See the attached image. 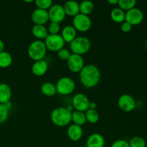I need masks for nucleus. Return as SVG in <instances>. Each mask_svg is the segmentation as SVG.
I'll use <instances>...</instances> for the list:
<instances>
[{"label":"nucleus","instance_id":"nucleus-1","mask_svg":"<svg viewBox=\"0 0 147 147\" xmlns=\"http://www.w3.org/2000/svg\"><path fill=\"white\" fill-rule=\"evenodd\" d=\"M100 71L97 66L95 65L90 64L84 66L81 71L79 73V78L80 83L87 88H94L100 82Z\"/></svg>","mask_w":147,"mask_h":147},{"label":"nucleus","instance_id":"nucleus-2","mask_svg":"<svg viewBox=\"0 0 147 147\" xmlns=\"http://www.w3.org/2000/svg\"><path fill=\"white\" fill-rule=\"evenodd\" d=\"M50 119L56 126L65 127L72 121V111L67 107L55 108L51 112Z\"/></svg>","mask_w":147,"mask_h":147},{"label":"nucleus","instance_id":"nucleus-3","mask_svg":"<svg viewBox=\"0 0 147 147\" xmlns=\"http://www.w3.org/2000/svg\"><path fill=\"white\" fill-rule=\"evenodd\" d=\"M47 50L44 41L37 40L30 43L27 48V54L30 59L35 62L43 60L46 55Z\"/></svg>","mask_w":147,"mask_h":147},{"label":"nucleus","instance_id":"nucleus-4","mask_svg":"<svg viewBox=\"0 0 147 147\" xmlns=\"http://www.w3.org/2000/svg\"><path fill=\"white\" fill-rule=\"evenodd\" d=\"M70 47L73 53L83 55L90 50L91 42L86 37H76V38L70 43Z\"/></svg>","mask_w":147,"mask_h":147},{"label":"nucleus","instance_id":"nucleus-5","mask_svg":"<svg viewBox=\"0 0 147 147\" xmlns=\"http://www.w3.org/2000/svg\"><path fill=\"white\" fill-rule=\"evenodd\" d=\"M57 93L62 96H67L73 93L76 89V83L70 77L60 78L55 85Z\"/></svg>","mask_w":147,"mask_h":147},{"label":"nucleus","instance_id":"nucleus-6","mask_svg":"<svg viewBox=\"0 0 147 147\" xmlns=\"http://www.w3.org/2000/svg\"><path fill=\"white\" fill-rule=\"evenodd\" d=\"M73 26L76 31L80 32H86L90 30L92 26V21L89 16L79 13L73 19Z\"/></svg>","mask_w":147,"mask_h":147},{"label":"nucleus","instance_id":"nucleus-7","mask_svg":"<svg viewBox=\"0 0 147 147\" xmlns=\"http://www.w3.org/2000/svg\"><path fill=\"white\" fill-rule=\"evenodd\" d=\"M44 42L47 50L51 52H57V53L60 50L64 48L65 44L63 37L59 34H48L47 37L45 39Z\"/></svg>","mask_w":147,"mask_h":147},{"label":"nucleus","instance_id":"nucleus-8","mask_svg":"<svg viewBox=\"0 0 147 147\" xmlns=\"http://www.w3.org/2000/svg\"><path fill=\"white\" fill-rule=\"evenodd\" d=\"M49 20L52 22H57L60 24L65 18V12L63 7L60 4H54L47 10Z\"/></svg>","mask_w":147,"mask_h":147},{"label":"nucleus","instance_id":"nucleus-9","mask_svg":"<svg viewBox=\"0 0 147 147\" xmlns=\"http://www.w3.org/2000/svg\"><path fill=\"white\" fill-rule=\"evenodd\" d=\"M144 15L140 9L134 8L126 11L125 14V22L129 23L131 26L138 25L143 22Z\"/></svg>","mask_w":147,"mask_h":147},{"label":"nucleus","instance_id":"nucleus-10","mask_svg":"<svg viewBox=\"0 0 147 147\" xmlns=\"http://www.w3.org/2000/svg\"><path fill=\"white\" fill-rule=\"evenodd\" d=\"M67 65L69 70L75 73H80L85 66V60L83 56L72 53L67 60Z\"/></svg>","mask_w":147,"mask_h":147},{"label":"nucleus","instance_id":"nucleus-11","mask_svg":"<svg viewBox=\"0 0 147 147\" xmlns=\"http://www.w3.org/2000/svg\"><path fill=\"white\" fill-rule=\"evenodd\" d=\"M90 100L86 95L79 93L75 95L72 100L73 106L75 111L86 112L89 109Z\"/></svg>","mask_w":147,"mask_h":147},{"label":"nucleus","instance_id":"nucleus-12","mask_svg":"<svg viewBox=\"0 0 147 147\" xmlns=\"http://www.w3.org/2000/svg\"><path fill=\"white\" fill-rule=\"evenodd\" d=\"M118 106L121 111L129 113L136 109V103L133 96L129 94H123L118 100Z\"/></svg>","mask_w":147,"mask_h":147},{"label":"nucleus","instance_id":"nucleus-13","mask_svg":"<svg viewBox=\"0 0 147 147\" xmlns=\"http://www.w3.org/2000/svg\"><path fill=\"white\" fill-rule=\"evenodd\" d=\"M31 19L34 24L45 25L49 21L48 11L42 9H35L32 13Z\"/></svg>","mask_w":147,"mask_h":147},{"label":"nucleus","instance_id":"nucleus-14","mask_svg":"<svg viewBox=\"0 0 147 147\" xmlns=\"http://www.w3.org/2000/svg\"><path fill=\"white\" fill-rule=\"evenodd\" d=\"M48 63L44 59L38 60V61H35L32 65V73L35 76L41 77V76H43L46 74V73L48 70Z\"/></svg>","mask_w":147,"mask_h":147},{"label":"nucleus","instance_id":"nucleus-15","mask_svg":"<svg viewBox=\"0 0 147 147\" xmlns=\"http://www.w3.org/2000/svg\"><path fill=\"white\" fill-rule=\"evenodd\" d=\"M105 139L103 135L99 133H93L88 137L86 147H104Z\"/></svg>","mask_w":147,"mask_h":147},{"label":"nucleus","instance_id":"nucleus-16","mask_svg":"<svg viewBox=\"0 0 147 147\" xmlns=\"http://www.w3.org/2000/svg\"><path fill=\"white\" fill-rule=\"evenodd\" d=\"M67 137L72 142H78L80 140L83 135V130L81 126L76 124H72L67 128Z\"/></svg>","mask_w":147,"mask_h":147},{"label":"nucleus","instance_id":"nucleus-17","mask_svg":"<svg viewBox=\"0 0 147 147\" xmlns=\"http://www.w3.org/2000/svg\"><path fill=\"white\" fill-rule=\"evenodd\" d=\"M66 15L73 17L80 13V4L76 1H67L63 5Z\"/></svg>","mask_w":147,"mask_h":147},{"label":"nucleus","instance_id":"nucleus-18","mask_svg":"<svg viewBox=\"0 0 147 147\" xmlns=\"http://www.w3.org/2000/svg\"><path fill=\"white\" fill-rule=\"evenodd\" d=\"M60 35L63 37L65 42L70 43L77 37V31L73 25H67L63 28Z\"/></svg>","mask_w":147,"mask_h":147},{"label":"nucleus","instance_id":"nucleus-19","mask_svg":"<svg viewBox=\"0 0 147 147\" xmlns=\"http://www.w3.org/2000/svg\"><path fill=\"white\" fill-rule=\"evenodd\" d=\"M11 98V89L8 84L0 83V103L4 104L10 101Z\"/></svg>","mask_w":147,"mask_h":147},{"label":"nucleus","instance_id":"nucleus-20","mask_svg":"<svg viewBox=\"0 0 147 147\" xmlns=\"http://www.w3.org/2000/svg\"><path fill=\"white\" fill-rule=\"evenodd\" d=\"M32 33L33 36L38 40H45L49 34L47 28L45 25L34 24L32 28Z\"/></svg>","mask_w":147,"mask_h":147},{"label":"nucleus","instance_id":"nucleus-21","mask_svg":"<svg viewBox=\"0 0 147 147\" xmlns=\"http://www.w3.org/2000/svg\"><path fill=\"white\" fill-rule=\"evenodd\" d=\"M125 14L126 11L122 10L119 7L113 8L111 11V18L116 23H123L125 21Z\"/></svg>","mask_w":147,"mask_h":147},{"label":"nucleus","instance_id":"nucleus-22","mask_svg":"<svg viewBox=\"0 0 147 147\" xmlns=\"http://www.w3.org/2000/svg\"><path fill=\"white\" fill-rule=\"evenodd\" d=\"M41 92L46 96H53L57 93L55 85L51 82H45L41 86Z\"/></svg>","mask_w":147,"mask_h":147},{"label":"nucleus","instance_id":"nucleus-23","mask_svg":"<svg viewBox=\"0 0 147 147\" xmlns=\"http://www.w3.org/2000/svg\"><path fill=\"white\" fill-rule=\"evenodd\" d=\"M72 121L73 122V124L78 126H82L84 125L87 122L85 112L78 111H72Z\"/></svg>","mask_w":147,"mask_h":147},{"label":"nucleus","instance_id":"nucleus-24","mask_svg":"<svg viewBox=\"0 0 147 147\" xmlns=\"http://www.w3.org/2000/svg\"><path fill=\"white\" fill-rule=\"evenodd\" d=\"M13 61L12 56L7 51H3L0 53V67L7 68L9 67Z\"/></svg>","mask_w":147,"mask_h":147},{"label":"nucleus","instance_id":"nucleus-25","mask_svg":"<svg viewBox=\"0 0 147 147\" xmlns=\"http://www.w3.org/2000/svg\"><path fill=\"white\" fill-rule=\"evenodd\" d=\"M94 9V4L91 1L85 0L80 3V13L88 15L91 14Z\"/></svg>","mask_w":147,"mask_h":147},{"label":"nucleus","instance_id":"nucleus-26","mask_svg":"<svg viewBox=\"0 0 147 147\" xmlns=\"http://www.w3.org/2000/svg\"><path fill=\"white\" fill-rule=\"evenodd\" d=\"M85 115H86L87 122L92 123V124L98 123V121H99V114L96 110L88 109L85 112Z\"/></svg>","mask_w":147,"mask_h":147},{"label":"nucleus","instance_id":"nucleus-27","mask_svg":"<svg viewBox=\"0 0 147 147\" xmlns=\"http://www.w3.org/2000/svg\"><path fill=\"white\" fill-rule=\"evenodd\" d=\"M136 4V0H119L118 6L123 11H129L134 8Z\"/></svg>","mask_w":147,"mask_h":147},{"label":"nucleus","instance_id":"nucleus-28","mask_svg":"<svg viewBox=\"0 0 147 147\" xmlns=\"http://www.w3.org/2000/svg\"><path fill=\"white\" fill-rule=\"evenodd\" d=\"M130 147H146V141L142 136H134L129 142Z\"/></svg>","mask_w":147,"mask_h":147},{"label":"nucleus","instance_id":"nucleus-29","mask_svg":"<svg viewBox=\"0 0 147 147\" xmlns=\"http://www.w3.org/2000/svg\"><path fill=\"white\" fill-rule=\"evenodd\" d=\"M35 4L37 8L47 10L52 7L53 1L52 0H36Z\"/></svg>","mask_w":147,"mask_h":147},{"label":"nucleus","instance_id":"nucleus-30","mask_svg":"<svg viewBox=\"0 0 147 147\" xmlns=\"http://www.w3.org/2000/svg\"><path fill=\"white\" fill-rule=\"evenodd\" d=\"M9 115V110L4 104L0 103V124L7 121Z\"/></svg>","mask_w":147,"mask_h":147},{"label":"nucleus","instance_id":"nucleus-31","mask_svg":"<svg viewBox=\"0 0 147 147\" xmlns=\"http://www.w3.org/2000/svg\"><path fill=\"white\" fill-rule=\"evenodd\" d=\"M49 34H57L60 31V24L57 22H52L49 24L47 27Z\"/></svg>","mask_w":147,"mask_h":147},{"label":"nucleus","instance_id":"nucleus-32","mask_svg":"<svg viewBox=\"0 0 147 147\" xmlns=\"http://www.w3.org/2000/svg\"><path fill=\"white\" fill-rule=\"evenodd\" d=\"M70 55H71V53H70V50L66 48H63L57 52L58 58L60 60H63V61H67L69 57H70Z\"/></svg>","mask_w":147,"mask_h":147},{"label":"nucleus","instance_id":"nucleus-33","mask_svg":"<svg viewBox=\"0 0 147 147\" xmlns=\"http://www.w3.org/2000/svg\"><path fill=\"white\" fill-rule=\"evenodd\" d=\"M111 147H130L129 144L127 141L123 139H119L113 142Z\"/></svg>","mask_w":147,"mask_h":147},{"label":"nucleus","instance_id":"nucleus-34","mask_svg":"<svg viewBox=\"0 0 147 147\" xmlns=\"http://www.w3.org/2000/svg\"><path fill=\"white\" fill-rule=\"evenodd\" d=\"M121 29L122 32L125 33L129 32L131 30L132 26L129 23L126 22H123V23H121Z\"/></svg>","mask_w":147,"mask_h":147},{"label":"nucleus","instance_id":"nucleus-35","mask_svg":"<svg viewBox=\"0 0 147 147\" xmlns=\"http://www.w3.org/2000/svg\"><path fill=\"white\" fill-rule=\"evenodd\" d=\"M96 108H97V103L94 101H90V104H89V109L96 110Z\"/></svg>","mask_w":147,"mask_h":147},{"label":"nucleus","instance_id":"nucleus-36","mask_svg":"<svg viewBox=\"0 0 147 147\" xmlns=\"http://www.w3.org/2000/svg\"><path fill=\"white\" fill-rule=\"evenodd\" d=\"M4 47H5L4 42L1 40V39H0V53L4 51Z\"/></svg>","mask_w":147,"mask_h":147},{"label":"nucleus","instance_id":"nucleus-37","mask_svg":"<svg viewBox=\"0 0 147 147\" xmlns=\"http://www.w3.org/2000/svg\"><path fill=\"white\" fill-rule=\"evenodd\" d=\"M4 105L6 106V108H7V109H9V111H10V109L12 108V104H11V103L10 101L7 102V103H4Z\"/></svg>","mask_w":147,"mask_h":147},{"label":"nucleus","instance_id":"nucleus-38","mask_svg":"<svg viewBox=\"0 0 147 147\" xmlns=\"http://www.w3.org/2000/svg\"><path fill=\"white\" fill-rule=\"evenodd\" d=\"M108 3L111 4V5H116V4H118V3H119V0H109Z\"/></svg>","mask_w":147,"mask_h":147},{"label":"nucleus","instance_id":"nucleus-39","mask_svg":"<svg viewBox=\"0 0 147 147\" xmlns=\"http://www.w3.org/2000/svg\"><path fill=\"white\" fill-rule=\"evenodd\" d=\"M25 1V2H27V3H32V2H33L32 0H30V1Z\"/></svg>","mask_w":147,"mask_h":147},{"label":"nucleus","instance_id":"nucleus-40","mask_svg":"<svg viewBox=\"0 0 147 147\" xmlns=\"http://www.w3.org/2000/svg\"><path fill=\"white\" fill-rule=\"evenodd\" d=\"M146 48H147V42H146Z\"/></svg>","mask_w":147,"mask_h":147}]
</instances>
